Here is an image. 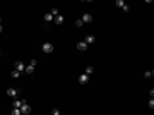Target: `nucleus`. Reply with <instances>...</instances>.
I'll return each mask as SVG.
<instances>
[{"instance_id": "nucleus-1", "label": "nucleus", "mask_w": 154, "mask_h": 115, "mask_svg": "<svg viewBox=\"0 0 154 115\" xmlns=\"http://www.w3.org/2000/svg\"><path fill=\"white\" fill-rule=\"evenodd\" d=\"M21 113H22V115H29V113H31V106L28 105L26 100H24V103H22V106H21Z\"/></svg>"}, {"instance_id": "nucleus-2", "label": "nucleus", "mask_w": 154, "mask_h": 115, "mask_svg": "<svg viewBox=\"0 0 154 115\" xmlns=\"http://www.w3.org/2000/svg\"><path fill=\"white\" fill-rule=\"evenodd\" d=\"M41 50H43L45 53H51V52H53V45H51L50 41H46V43H43V47H41Z\"/></svg>"}, {"instance_id": "nucleus-3", "label": "nucleus", "mask_w": 154, "mask_h": 115, "mask_svg": "<svg viewBox=\"0 0 154 115\" xmlns=\"http://www.w3.org/2000/svg\"><path fill=\"white\" fill-rule=\"evenodd\" d=\"M77 50H79V52H86L87 50V43L86 41H79V43H77Z\"/></svg>"}, {"instance_id": "nucleus-4", "label": "nucleus", "mask_w": 154, "mask_h": 115, "mask_svg": "<svg viewBox=\"0 0 154 115\" xmlns=\"http://www.w3.org/2000/svg\"><path fill=\"white\" fill-rule=\"evenodd\" d=\"M79 83H81V84H87V83H89V76H87V74H81V76H79Z\"/></svg>"}, {"instance_id": "nucleus-5", "label": "nucleus", "mask_w": 154, "mask_h": 115, "mask_svg": "<svg viewBox=\"0 0 154 115\" xmlns=\"http://www.w3.org/2000/svg\"><path fill=\"white\" fill-rule=\"evenodd\" d=\"M24 69H26V65H24V64H22V62H16V70H19L21 74H24Z\"/></svg>"}, {"instance_id": "nucleus-6", "label": "nucleus", "mask_w": 154, "mask_h": 115, "mask_svg": "<svg viewBox=\"0 0 154 115\" xmlns=\"http://www.w3.org/2000/svg\"><path fill=\"white\" fill-rule=\"evenodd\" d=\"M7 95H9L10 98H16V96H17V89H16V88H7Z\"/></svg>"}, {"instance_id": "nucleus-7", "label": "nucleus", "mask_w": 154, "mask_h": 115, "mask_svg": "<svg viewBox=\"0 0 154 115\" xmlns=\"http://www.w3.org/2000/svg\"><path fill=\"white\" fill-rule=\"evenodd\" d=\"M82 22H93V16H91L89 12H86V14L82 16Z\"/></svg>"}, {"instance_id": "nucleus-8", "label": "nucleus", "mask_w": 154, "mask_h": 115, "mask_svg": "<svg viewBox=\"0 0 154 115\" xmlns=\"http://www.w3.org/2000/svg\"><path fill=\"white\" fill-rule=\"evenodd\" d=\"M53 21H55V24H63V21H65V19H63V16H62V14H58Z\"/></svg>"}, {"instance_id": "nucleus-9", "label": "nucleus", "mask_w": 154, "mask_h": 115, "mask_svg": "<svg viewBox=\"0 0 154 115\" xmlns=\"http://www.w3.org/2000/svg\"><path fill=\"white\" fill-rule=\"evenodd\" d=\"M84 74H87V76L94 74V67H93V65H87V67H86V70H84Z\"/></svg>"}, {"instance_id": "nucleus-10", "label": "nucleus", "mask_w": 154, "mask_h": 115, "mask_svg": "<svg viewBox=\"0 0 154 115\" xmlns=\"http://www.w3.org/2000/svg\"><path fill=\"white\" fill-rule=\"evenodd\" d=\"M94 40H96V38H94L93 34H89V36H86V40H84V41H86L87 45H91V43H94Z\"/></svg>"}, {"instance_id": "nucleus-11", "label": "nucleus", "mask_w": 154, "mask_h": 115, "mask_svg": "<svg viewBox=\"0 0 154 115\" xmlns=\"http://www.w3.org/2000/svg\"><path fill=\"white\" fill-rule=\"evenodd\" d=\"M34 72V67L33 65H26V69H24V74H33Z\"/></svg>"}, {"instance_id": "nucleus-12", "label": "nucleus", "mask_w": 154, "mask_h": 115, "mask_svg": "<svg viewBox=\"0 0 154 115\" xmlns=\"http://www.w3.org/2000/svg\"><path fill=\"white\" fill-rule=\"evenodd\" d=\"M24 103V100H14V108H21Z\"/></svg>"}, {"instance_id": "nucleus-13", "label": "nucleus", "mask_w": 154, "mask_h": 115, "mask_svg": "<svg viewBox=\"0 0 154 115\" xmlns=\"http://www.w3.org/2000/svg\"><path fill=\"white\" fill-rule=\"evenodd\" d=\"M115 5H116V7H118V9H123V7H125L127 4H125V2H123V0H116V2H115Z\"/></svg>"}, {"instance_id": "nucleus-14", "label": "nucleus", "mask_w": 154, "mask_h": 115, "mask_svg": "<svg viewBox=\"0 0 154 115\" xmlns=\"http://www.w3.org/2000/svg\"><path fill=\"white\" fill-rule=\"evenodd\" d=\"M43 19H45V22H51V21H53V16H51V14H50V12H46V14H45V17H43Z\"/></svg>"}, {"instance_id": "nucleus-15", "label": "nucleus", "mask_w": 154, "mask_h": 115, "mask_svg": "<svg viewBox=\"0 0 154 115\" xmlns=\"http://www.w3.org/2000/svg\"><path fill=\"white\" fill-rule=\"evenodd\" d=\"M50 14H51V16H53V19H55V17H57L58 14H60V10H58V9H57V7H53V9L50 10Z\"/></svg>"}, {"instance_id": "nucleus-16", "label": "nucleus", "mask_w": 154, "mask_h": 115, "mask_svg": "<svg viewBox=\"0 0 154 115\" xmlns=\"http://www.w3.org/2000/svg\"><path fill=\"white\" fill-rule=\"evenodd\" d=\"M10 76L14 77V79H17V77H21V72H19V70H16V69H14V70L10 72Z\"/></svg>"}, {"instance_id": "nucleus-17", "label": "nucleus", "mask_w": 154, "mask_h": 115, "mask_svg": "<svg viewBox=\"0 0 154 115\" xmlns=\"http://www.w3.org/2000/svg\"><path fill=\"white\" fill-rule=\"evenodd\" d=\"M152 76H154V70H145V72H144L145 79H149V77H152Z\"/></svg>"}, {"instance_id": "nucleus-18", "label": "nucleus", "mask_w": 154, "mask_h": 115, "mask_svg": "<svg viewBox=\"0 0 154 115\" xmlns=\"http://www.w3.org/2000/svg\"><path fill=\"white\" fill-rule=\"evenodd\" d=\"M147 106H149L151 110L154 108V98H149V103H147Z\"/></svg>"}, {"instance_id": "nucleus-19", "label": "nucleus", "mask_w": 154, "mask_h": 115, "mask_svg": "<svg viewBox=\"0 0 154 115\" xmlns=\"http://www.w3.org/2000/svg\"><path fill=\"white\" fill-rule=\"evenodd\" d=\"M12 115H22L21 113V108H14V110H12Z\"/></svg>"}, {"instance_id": "nucleus-20", "label": "nucleus", "mask_w": 154, "mask_h": 115, "mask_svg": "<svg viewBox=\"0 0 154 115\" xmlns=\"http://www.w3.org/2000/svg\"><path fill=\"white\" fill-rule=\"evenodd\" d=\"M82 24H84V22H82V19H77V21H75V26H77V28H82Z\"/></svg>"}, {"instance_id": "nucleus-21", "label": "nucleus", "mask_w": 154, "mask_h": 115, "mask_svg": "<svg viewBox=\"0 0 154 115\" xmlns=\"http://www.w3.org/2000/svg\"><path fill=\"white\" fill-rule=\"evenodd\" d=\"M29 65H33V67H36V65H38V60H36V58H33V60L29 62Z\"/></svg>"}, {"instance_id": "nucleus-22", "label": "nucleus", "mask_w": 154, "mask_h": 115, "mask_svg": "<svg viewBox=\"0 0 154 115\" xmlns=\"http://www.w3.org/2000/svg\"><path fill=\"white\" fill-rule=\"evenodd\" d=\"M51 115H60V110H58V108H53V110H51Z\"/></svg>"}, {"instance_id": "nucleus-23", "label": "nucleus", "mask_w": 154, "mask_h": 115, "mask_svg": "<svg viewBox=\"0 0 154 115\" xmlns=\"http://www.w3.org/2000/svg\"><path fill=\"white\" fill-rule=\"evenodd\" d=\"M2 31H4V29H2V24H0V33H2Z\"/></svg>"}, {"instance_id": "nucleus-24", "label": "nucleus", "mask_w": 154, "mask_h": 115, "mask_svg": "<svg viewBox=\"0 0 154 115\" xmlns=\"http://www.w3.org/2000/svg\"><path fill=\"white\" fill-rule=\"evenodd\" d=\"M0 57H2V52H0Z\"/></svg>"}, {"instance_id": "nucleus-25", "label": "nucleus", "mask_w": 154, "mask_h": 115, "mask_svg": "<svg viewBox=\"0 0 154 115\" xmlns=\"http://www.w3.org/2000/svg\"><path fill=\"white\" fill-rule=\"evenodd\" d=\"M0 22H2V17H0Z\"/></svg>"}]
</instances>
